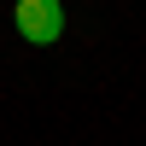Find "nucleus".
<instances>
[{
    "label": "nucleus",
    "mask_w": 146,
    "mask_h": 146,
    "mask_svg": "<svg viewBox=\"0 0 146 146\" xmlns=\"http://www.w3.org/2000/svg\"><path fill=\"white\" fill-rule=\"evenodd\" d=\"M12 23H18V35L29 47H53L64 35V6L58 0H18L12 6Z\"/></svg>",
    "instance_id": "1"
}]
</instances>
